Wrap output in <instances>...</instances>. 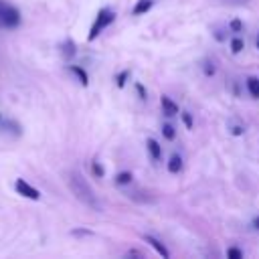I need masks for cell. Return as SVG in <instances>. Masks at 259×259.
<instances>
[{"label":"cell","mask_w":259,"mask_h":259,"mask_svg":"<svg viewBox=\"0 0 259 259\" xmlns=\"http://www.w3.org/2000/svg\"><path fill=\"white\" fill-rule=\"evenodd\" d=\"M182 170V158L178 156V154H174L172 158H170V162H168V172L170 174H178Z\"/></svg>","instance_id":"11"},{"label":"cell","mask_w":259,"mask_h":259,"mask_svg":"<svg viewBox=\"0 0 259 259\" xmlns=\"http://www.w3.org/2000/svg\"><path fill=\"white\" fill-rule=\"evenodd\" d=\"M243 49H245V40H243L241 36H233V38H231V51L237 55V53H241Z\"/></svg>","instance_id":"13"},{"label":"cell","mask_w":259,"mask_h":259,"mask_svg":"<svg viewBox=\"0 0 259 259\" xmlns=\"http://www.w3.org/2000/svg\"><path fill=\"white\" fill-rule=\"evenodd\" d=\"M115 182H117L119 186H125V184L132 182V174H130V172H119L117 178H115Z\"/></svg>","instance_id":"14"},{"label":"cell","mask_w":259,"mask_h":259,"mask_svg":"<svg viewBox=\"0 0 259 259\" xmlns=\"http://www.w3.org/2000/svg\"><path fill=\"white\" fill-rule=\"evenodd\" d=\"M180 115H182V121H184V125H186V127L190 130V127L194 125V121H192V117H190V113H188V111H182Z\"/></svg>","instance_id":"19"},{"label":"cell","mask_w":259,"mask_h":259,"mask_svg":"<svg viewBox=\"0 0 259 259\" xmlns=\"http://www.w3.org/2000/svg\"><path fill=\"white\" fill-rule=\"evenodd\" d=\"M127 77H130V71H127V69H125V71H121V73L117 75V87H123Z\"/></svg>","instance_id":"18"},{"label":"cell","mask_w":259,"mask_h":259,"mask_svg":"<svg viewBox=\"0 0 259 259\" xmlns=\"http://www.w3.org/2000/svg\"><path fill=\"white\" fill-rule=\"evenodd\" d=\"M229 26H231V30H235V32H241V30H243V22H241L239 18L231 20V24H229Z\"/></svg>","instance_id":"21"},{"label":"cell","mask_w":259,"mask_h":259,"mask_svg":"<svg viewBox=\"0 0 259 259\" xmlns=\"http://www.w3.org/2000/svg\"><path fill=\"white\" fill-rule=\"evenodd\" d=\"M14 190H16L20 196L30 198V200H38V198H40V192H38L34 186H30L24 178H18V180L14 182Z\"/></svg>","instance_id":"4"},{"label":"cell","mask_w":259,"mask_h":259,"mask_svg":"<svg viewBox=\"0 0 259 259\" xmlns=\"http://www.w3.org/2000/svg\"><path fill=\"white\" fill-rule=\"evenodd\" d=\"M162 134H164L166 140H174V138H176V132H174V127H172L170 123H164V125H162Z\"/></svg>","instance_id":"16"},{"label":"cell","mask_w":259,"mask_h":259,"mask_svg":"<svg viewBox=\"0 0 259 259\" xmlns=\"http://www.w3.org/2000/svg\"><path fill=\"white\" fill-rule=\"evenodd\" d=\"M113 20H115V12H113L111 8H101V10L97 12V16H95V20H93L91 28H89L87 40H95V38L101 34V30H103V28H107Z\"/></svg>","instance_id":"2"},{"label":"cell","mask_w":259,"mask_h":259,"mask_svg":"<svg viewBox=\"0 0 259 259\" xmlns=\"http://www.w3.org/2000/svg\"><path fill=\"white\" fill-rule=\"evenodd\" d=\"M146 148H148V152H150V156H152V160H160L162 158V146L154 140V138H148V142H146Z\"/></svg>","instance_id":"7"},{"label":"cell","mask_w":259,"mask_h":259,"mask_svg":"<svg viewBox=\"0 0 259 259\" xmlns=\"http://www.w3.org/2000/svg\"><path fill=\"white\" fill-rule=\"evenodd\" d=\"M18 24H20V12L12 4L0 0V26L2 28H16Z\"/></svg>","instance_id":"3"},{"label":"cell","mask_w":259,"mask_h":259,"mask_svg":"<svg viewBox=\"0 0 259 259\" xmlns=\"http://www.w3.org/2000/svg\"><path fill=\"white\" fill-rule=\"evenodd\" d=\"M229 130H231L233 136H243L245 125H243V123H235V121H231V123H229Z\"/></svg>","instance_id":"15"},{"label":"cell","mask_w":259,"mask_h":259,"mask_svg":"<svg viewBox=\"0 0 259 259\" xmlns=\"http://www.w3.org/2000/svg\"><path fill=\"white\" fill-rule=\"evenodd\" d=\"M136 89H138V93H140V99H146V91H144V87H142L140 83L136 85Z\"/></svg>","instance_id":"22"},{"label":"cell","mask_w":259,"mask_h":259,"mask_svg":"<svg viewBox=\"0 0 259 259\" xmlns=\"http://www.w3.org/2000/svg\"><path fill=\"white\" fill-rule=\"evenodd\" d=\"M91 170H93V174H95V176H99V178H101V176L105 174V170H103V166H101L99 162H93V166H91Z\"/></svg>","instance_id":"20"},{"label":"cell","mask_w":259,"mask_h":259,"mask_svg":"<svg viewBox=\"0 0 259 259\" xmlns=\"http://www.w3.org/2000/svg\"><path fill=\"white\" fill-rule=\"evenodd\" d=\"M125 255H127V257H142V253H138V251H127Z\"/></svg>","instance_id":"23"},{"label":"cell","mask_w":259,"mask_h":259,"mask_svg":"<svg viewBox=\"0 0 259 259\" xmlns=\"http://www.w3.org/2000/svg\"><path fill=\"white\" fill-rule=\"evenodd\" d=\"M255 45H257V49H259V36H257V40H255Z\"/></svg>","instance_id":"26"},{"label":"cell","mask_w":259,"mask_h":259,"mask_svg":"<svg viewBox=\"0 0 259 259\" xmlns=\"http://www.w3.org/2000/svg\"><path fill=\"white\" fill-rule=\"evenodd\" d=\"M69 71L79 79V83L85 87L87 83H89V77H87V73H85V69H81V67H77V65H69Z\"/></svg>","instance_id":"9"},{"label":"cell","mask_w":259,"mask_h":259,"mask_svg":"<svg viewBox=\"0 0 259 259\" xmlns=\"http://www.w3.org/2000/svg\"><path fill=\"white\" fill-rule=\"evenodd\" d=\"M227 257L229 259H243V251L237 249V247H229L227 249Z\"/></svg>","instance_id":"17"},{"label":"cell","mask_w":259,"mask_h":259,"mask_svg":"<svg viewBox=\"0 0 259 259\" xmlns=\"http://www.w3.org/2000/svg\"><path fill=\"white\" fill-rule=\"evenodd\" d=\"M160 103H162V111L168 115V117H172V115H178V105L168 97V95H162V99H160Z\"/></svg>","instance_id":"6"},{"label":"cell","mask_w":259,"mask_h":259,"mask_svg":"<svg viewBox=\"0 0 259 259\" xmlns=\"http://www.w3.org/2000/svg\"><path fill=\"white\" fill-rule=\"evenodd\" d=\"M247 91L253 99H259V79L257 77H249L247 79Z\"/></svg>","instance_id":"10"},{"label":"cell","mask_w":259,"mask_h":259,"mask_svg":"<svg viewBox=\"0 0 259 259\" xmlns=\"http://www.w3.org/2000/svg\"><path fill=\"white\" fill-rule=\"evenodd\" d=\"M61 51H63V57H65V59H71V57L75 55V42H73L71 38H67V40L63 42Z\"/></svg>","instance_id":"12"},{"label":"cell","mask_w":259,"mask_h":259,"mask_svg":"<svg viewBox=\"0 0 259 259\" xmlns=\"http://www.w3.org/2000/svg\"><path fill=\"white\" fill-rule=\"evenodd\" d=\"M144 241H146L150 247H154V251H156L158 255H162L164 259H168V257H170V253H168V249L164 247V243H160L156 237H152V235H146V237H144Z\"/></svg>","instance_id":"5"},{"label":"cell","mask_w":259,"mask_h":259,"mask_svg":"<svg viewBox=\"0 0 259 259\" xmlns=\"http://www.w3.org/2000/svg\"><path fill=\"white\" fill-rule=\"evenodd\" d=\"M152 6H154V0H138L132 12H134L136 16H140V14H146V12H148Z\"/></svg>","instance_id":"8"},{"label":"cell","mask_w":259,"mask_h":259,"mask_svg":"<svg viewBox=\"0 0 259 259\" xmlns=\"http://www.w3.org/2000/svg\"><path fill=\"white\" fill-rule=\"evenodd\" d=\"M253 225H255V229H259V217H257V219L253 221Z\"/></svg>","instance_id":"25"},{"label":"cell","mask_w":259,"mask_h":259,"mask_svg":"<svg viewBox=\"0 0 259 259\" xmlns=\"http://www.w3.org/2000/svg\"><path fill=\"white\" fill-rule=\"evenodd\" d=\"M69 188H71V192L75 194V198L81 200L83 204H87L89 208H93V210H99V208H101V204H99V200H97L93 188L89 186V182H87L79 172H71V174H69Z\"/></svg>","instance_id":"1"},{"label":"cell","mask_w":259,"mask_h":259,"mask_svg":"<svg viewBox=\"0 0 259 259\" xmlns=\"http://www.w3.org/2000/svg\"><path fill=\"white\" fill-rule=\"evenodd\" d=\"M73 235H91L89 231H73Z\"/></svg>","instance_id":"24"}]
</instances>
